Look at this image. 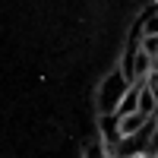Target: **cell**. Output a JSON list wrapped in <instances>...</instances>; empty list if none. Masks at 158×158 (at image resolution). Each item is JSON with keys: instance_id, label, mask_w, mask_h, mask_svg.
<instances>
[{"instance_id": "1", "label": "cell", "mask_w": 158, "mask_h": 158, "mask_svg": "<svg viewBox=\"0 0 158 158\" xmlns=\"http://www.w3.org/2000/svg\"><path fill=\"white\" fill-rule=\"evenodd\" d=\"M133 89L127 82V76L117 70L111 73L108 79L101 82V92H98V104H101V114H117V108H120V101L127 98V92Z\"/></svg>"}, {"instance_id": "2", "label": "cell", "mask_w": 158, "mask_h": 158, "mask_svg": "<svg viewBox=\"0 0 158 158\" xmlns=\"http://www.w3.org/2000/svg\"><path fill=\"white\" fill-rule=\"evenodd\" d=\"M139 111L146 117H155V111H158V95L152 89H146V82H139Z\"/></svg>"}, {"instance_id": "3", "label": "cell", "mask_w": 158, "mask_h": 158, "mask_svg": "<svg viewBox=\"0 0 158 158\" xmlns=\"http://www.w3.org/2000/svg\"><path fill=\"white\" fill-rule=\"evenodd\" d=\"M136 111H139V82H136L133 89H130V92H127V98L120 101V108H117V117L123 120V117L136 114Z\"/></svg>"}, {"instance_id": "4", "label": "cell", "mask_w": 158, "mask_h": 158, "mask_svg": "<svg viewBox=\"0 0 158 158\" xmlns=\"http://www.w3.org/2000/svg\"><path fill=\"white\" fill-rule=\"evenodd\" d=\"M139 29H142V38H149V35H158V3L149 6L146 13H142V19H139Z\"/></svg>"}, {"instance_id": "5", "label": "cell", "mask_w": 158, "mask_h": 158, "mask_svg": "<svg viewBox=\"0 0 158 158\" xmlns=\"http://www.w3.org/2000/svg\"><path fill=\"white\" fill-rule=\"evenodd\" d=\"M142 51L152 57H158V35H149V38H142Z\"/></svg>"}, {"instance_id": "6", "label": "cell", "mask_w": 158, "mask_h": 158, "mask_svg": "<svg viewBox=\"0 0 158 158\" xmlns=\"http://www.w3.org/2000/svg\"><path fill=\"white\" fill-rule=\"evenodd\" d=\"M85 158H108V155H104V142H101V146H98V142L85 146Z\"/></svg>"}, {"instance_id": "7", "label": "cell", "mask_w": 158, "mask_h": 158, "mask_svg": "<svg viewBox=\"0 0 158 158\" xmlns=\"http://www.w3.org/2000/svg\"><path fill=\"white\" fill-rule=\"evenodd\" d=\"M152 73H155V76H158V57H155V63H152Z\"/></svg>"}, {"instance_id": "8", "label": "cell", "mask_w": 158, "mask_h": 158, "mask_svg": "<svg viewBox=\"0 0 158 158\" xmlns=\"http://www.w3.org/2000/svg\"><path fill=\"white\" fill-rule=\"evenodd\" d=\"M155 120H158V111H155Z\"/></svg>"}]
</instances>
